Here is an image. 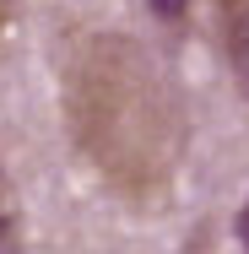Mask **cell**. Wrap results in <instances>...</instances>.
<instances>
[{
  "mask_svg": "<svg viewBox=\"0 0 249 254\" xmlns=\"http://www.w3.org/2000/svg\"><path fill=\"white\" fill-rule=\"evenodd\" d=\"M71 119L82 152L119 184L157 179L179 152V114L141 44L98 33L71 54Z\"/></svg>",
  "mask_w": 249,
  "mask_h": 254,
  "instance_id": "1",
  "label": "cell"
},
{
  "mask_svg": "<svg viewBox=\"0 0 249 254\" xmlns=\"http://www.w3.org/2000/svg\"><path fill=\"white\" fill-rule=\"evenodd\" d=\"M217 27H222V49L233 65V81L249 98V0H217Z\"/></svg>",
  "mask_w": 249,
  "mask_h": 254,
  "instance_id": "2",
  "label": "cell"
},
{
  "mask_svg": "<svg viewBox=\"0 0 249 254\" xmlns=\"http://www.w3.org/2000/svg\"><path fill=\"white\" fill-rule=\"evenodd\" d=\"M147 11L163 22V27H184V16H190V0H147Z\"/></svg>",
  "mask_w": 249,
  "mask_h": 254,
  "instance_id": "3",
  "label": "cell"
},
{
  "mask_svg": "<svg viewBox=\"0 0 249 254\" xmlns=\"http://www.w3.org/2000/svg\"><path fill=\"white\" fill-rule=\"evenodd\" d=\"M0 254H22V222L11 211H0Z\"/></svg>",
  "mask_w": 249,
  "mask_h": 254,
  "instance_id": "4",
  "label": "cell"
},
{
  "mask_svg": "<svg viewBox=\"0 0 249 254\" xmlns=\"http://www.w3.org/2000/svg\"><path fill=\"white\" fill-rule=\"evenodd\" d=\"M233 233H239V249L249 254V200L239 205V222H233Z\"/></svg>",
  "mask_w": 249,
  "mask_h": 254,
  "instance_id": "5",
  "label": "cell"
},
{
  "mask_svg": "<svg viewBox=\"0 0 249 254\" xmlns=\"http://www.w3.org/2000/svg\"><path fill=\"white\" fill-rule=\"evenodd\" d=\"M0 200H5V168H0Z\"/></svg>",
  "mask_w": 249,
  "mask_h": 254,
  "instance_id": "6",
  "label": "cell"
}]
</instances>
